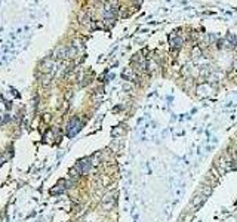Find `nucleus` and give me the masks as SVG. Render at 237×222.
Instances as JSON below:
<instances>
[{
	"mask_svg": "<svg viewBox=\"0 0 237 222\" xmlns=\"http://www.w3.org/2000/svg\"><path fill=\"white\" fill-rule=\"evenodd\" d=\"M181 45H182V38H181V37H178L177 34L170 36V46H172V47L179 49V47H181Z\"/></svg>",
	"mask_w": 237,
	"mask_h": 222,
	"instance_id": "nucleus-1",
	"label": "nucleus"
},
{
	"mask_svg": "<svg viewBox=\"0 0 237 222\" xmlns=\"http://www.w3.org/2000/svg\"><path fill=\"white\" fill-rule=\"evenodd\" d=\"M200 55H202V52H200V49H197V47H194V50H193V56H194V58H200Z\"/></svg>",
	"mask_w": 237,
	"mask_h": 222,
	"instance_id": "nucleus-2",
	"label": "nucleus"
}]
</instances>
